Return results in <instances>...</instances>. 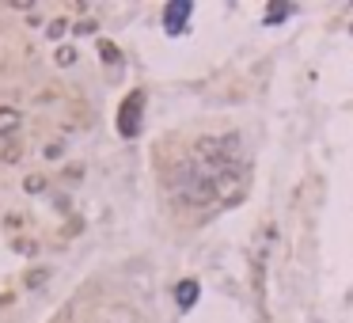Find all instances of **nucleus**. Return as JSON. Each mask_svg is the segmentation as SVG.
Masks as SVG:
<instances>
[{
	"mask_svg": "<svg viewBox=\"0 0 353 323\" xmlns=\"http://www.w3.org/2000/svg\"><path fill=\"white\" fill-rule=\"evenodd\" d=\"M289 16H293V4H270L263 23H266V27H278V23H285Z\"/></svg>",
	"mask_w": 353,
	"mask_h": 323,
	"instance_id": "nucleus-5",
	"label": "nucleus"
},
{
	"mask_svg": "<svg viewBox=\"0 0 353 323\" xmlns=\"http://www.w3.org/2000/svg\"><path fill=\"white\" fill-rule=\"evenodd\" d=\"M197 297H202V285H197L194 278H182V282L175 285V300H179L182 312H190V308L197 304Z\"/></svg>",
	"mask_w": 353,
	"mask_h": 323,
	"instance_id": "nucleus-4",
	"label": "nucleus"
},
{
	"mask_svg": "<svg viewBox=\"0 0 353 323\" xmlns=\"http://www.w3.org/2000/svg\"><path fill=\"white\" fill-rule=\"evenodd\" d=\"M16 125H19V110L4 107V110H0V137H4V133H12Z\"/></svg>",
	"mask_w": 353,
	"mask_h": 323,
	"instance_id": "nucleus-6",
	"label": "nucleus"
},
{
	"mask_svg": "<svg viewBox=\"0 0 353 323\" xmlns=\"http://www.w3.org/2000/svg\"><path fill=\"white\" fill-rule=\"evenodd\" d=\"M99 50H103V58H107V61H118V50H114V46H110V42H103Z\"/></svg>",
	"mask_w": 353,
	"mask_h": 323,
	"instance_id": "nucleus-7",
	"label": "nucleus"
},
{
	"mask_svg": "<svg viewBox=\"0 0 353 323\" xmlns=\"http://www.w3.org/2000/svg\"><path fill=\"white\" fill-rule=\"evenodd\" d=\"M251 167L239 160V133L202 137L190 164L175 171V194L190 206H236L243 202Z\"/></svg>",
	"mask_w": 353,
	"mask_h": 323,
	"instance_id": "nucleus-1",
	"label": "nucleus"
},
{
	"mask_svg": "<svg viewBox=\"0 0 353 323\" xmlns=\"http://www.w3.org/2000/svg\"><path fill=\"white\" fill-rule=\"evenodd\" d=\"M141 118H145V91H130L118 107V133L122 137H137L141 133Z\"/></svg>",
	"mask_w": 353,
	"mask_h": 323,
	"instance_id": "nucleus-2",
	"label": "nucleus"
},
{
	"mask_svg": "<svg viewBox=\"0 0 353 323\" xmlns=\"http://www.w3.org/2000/svg\"><path fill=\"white\" fill-rule=\"evenodd\" d=\"M190 16H194V4H190V0H171V4L164 8V31L182 34L190 27Z\"/></svg>",
	"mask_w": 353,
	"mask_h": 323,
	"instance_id": "nucleus-3",
	"label": "nucleus"
}]
</instances>
